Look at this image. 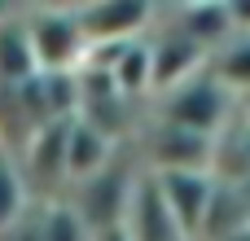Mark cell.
Here are the masks:
<instances>
[{
    "mask_svg": "<svg viewBox=\"0 0 250 241\" xmlns=\"http://www.w3.org/2000/svg\"><path fill=\"white\" fill-rule=\"evenodd\" d=\"M171 18L176 31H185L202 53L220 48L229 35H233V22H229V0H193V4H180V9H163Z\"/></svg>",
    "mask_w": 250,
    "mask_h": 241,
    "instance_id": "cell-8",
    "label": "cell"
},
{
    "mask_svg": "<svg viewBox=\"0 0 250 241\" xmlns=\"http://www.w3.org/2000/svg\"><path fill=\"white\" fill-rule=\"evenodd\" d=\"M237 189H242V202H246V220H250V180H246V184H237Z\"/></svg>",
    "mask_w": 250,
    "mask_h": 241,
    "instance_id": "cell-16",
    "label": "cell"
},
{
    "mask_svg": "<svg viewBox=\"0 0 250 241\" xmlns=\"http://www.w3.org/2000/svg\"><path fill=\"white\" fill-rule=\"evenodd\" d=\"M211 176L224 184L250 180V105H242V101L211 141Z\"/></svg>",
    "mask_w": 250,
    "mask_h": 241,
    "instance_id": "cell-7",
    "label": "cell"
},
{
    "mask_svg": "<svg viewBox=\"0 0 250 241\" xmlns=\"http://www.w3.org/2000/svg\"><path fill=\"white\" fill-rule=\"evenodd\" d=\"M136 176H141V162L114 154L97 176H88L83 184L66 189V202L79 211V220L88 224V233H110V228L123 224V211H127Z\"/></svg>",
    "mask_w": 250,
    "mask_h": 241,
    "instance_id": "cell-3",
    "label": "cell"
},
{
    "mask_svg": "<svg viewBox=\"0 0 250 241\" xmlns=\"http://www.w3.org/2000/svg\"><path fill=\"white\" fill-rule=\"evenodd\" d=\"M35 228H40V241H92L88 224L79 220V211L66 198L35 202Z\"/></svg>",
    "mask_w": 250,
    "mask_h": 241,
    "instance_id": "cell-13",
    "label": "cell"
},
{
    "mask_svg": "<svg viewBox=\"0 0 250 241\" xmlns=\"http://www.w3.org/2000/svg\"><path fill=\"white\" fill-rule=\"evenodd\" d=\"M242 228H250L242 189L215 180L211 202H207V215H202V228H198V241H224V237H233V233H242Z\"/></svg>",
    "mask_w": 250,
    "mask_h": 241,
    "instance_id": "cell-12",
    "label": "cell"
},
{
    "mask_svg": "<svg viewBox=\"0 0 250 241\" xmlns=\"http://www.w3.org/2000/svg\"><path fill=\"white\" fill-rule=\"evenodd\" d=\"M119 228H123L127 241H180L176 224H171V211H167V202H163V193H158V180H154L149 171L136 176Z\"/></svg>",
    "mask_w": 250,
    "mask_h": 241,
    "instance_id": "cell-6",
    "label": "cell"
},
{
    "mask_svg": "<svg viewBox=\"0 0 250 241\" xmlns=\"http://www.w3.org/2000/svg\"><path fill=\"white\" fill-rule=\"evenodd\" d=\"M9 9H13V4H0V18H9Z\"/></svg>",
    "mask_w": 250,
    "mask_h": 241,
    "instance_id": "cell-18",
    "label": "cell"
},
{
    "mask_svg": "<svg viewBox=\"0 0 250 241\" xmlns=\"http://www.w3.org/2000/svg\"><path fill=\"white\" fill-rule=\"evenodd\" d=\"M114 154H119L114 141H105L97 127L70 119V127H66V189H75V184H83L88 176H97Z\"/></svg>",
    "mask_w": 250,
    "mask_h": 241,
    "instance_id": "cell-9",
    "label": "cell"
},
{
    "mask_svg": "<svg viewBox=\"0 0 250 241\" xmlns=\"http://www.w3.org/2000/svg\"><path fill=\"white\" fill-rule=\"evenodd\" d=\"M92 241H127L123 228H110V233H92Z\"/></svg>",
    "mask_w": 250,
    "mask_h": 241,
    "instance_id": "cell-15",
    "label": "cell"
},
{
    "mask_svg": "<svg viewBox=\"0 0 250 241\" xmlns=\"http://www.w3.org/2000/svg\"><path fill=\"white\" fill-rule=\"evenodd\" d=\"M154 180H158V193H163V202L171 211V224H176L180 241H198L211 189H215V176L211 171H163Z\"/></svg>",
    "mask_w": 250,
    "mask_h": 241,
    "instance_id": "cell-5",
    "label": "cell"
},
{
    "mask_svg": "<svg viewBox=\"0 0 250 241\" xmlns=\"http://www.w3.org/2000/svg\"><path fill=\"white\" fill-rule=\"evenodd\" d=\"M207 75L233 101H250V31H233L220 48L207 53Z\"/></svg>",
    "mask_w": 250,
    "mask_h": 241,
    "instance_id": "cell-10",
    "label": "cell"
},
{
    "mask_svg": "<svg viewBox=\"0 0 250 241\" xmlns=\"http://www.w3.org/2000/svg\"><path fill=\"white\" fill-rule=\"evenodd\" d=\"M224 241H250V228H242V233H233V237H224Z\"/></svg>",
    "mask_w": 250,
    "mask_h": 241,
    "instance_id": "cell-17",
    "label": "cell"
},
{
    "mask_svg": "<svg viewBox=\"0 0 250 241\" xmlns=\"http://www.w3.org/2000/svg\"><path fill=\"white\" fill-rule=\"evenodd\" d=\"M26 44L40 75H75L88 57V35L75 4H31L22 9Z\"/></svg>",
    "mask_w": 250,
    "mask_h": 241,
    "instance_id": "cell-1",
    "label": "cell"
},
{
    "mask_svg": "<svg viewBox=\"0 0 250 241\" xmlns=\"http://www.w3.org/2000/svg\"><path fill=\"white\" fill-rule=\"evenodd\" d=\"M35 57L26 44V26H22V9L13 4L9 18H0V88H22L26 79H35Z\"/></svg>",
    "mask_w": 250,
    "mask_h": 241,
    "instance_id": "cell-11",
    "label": "cell"
},
{
    "mask_svg": "<svg viewBox=\"0 0 250 241\" xmlns=\"http://www.w3.org/2000/svg\"><path fill=\"white\" fill-rule=\"evenodd\" d=\"M75 9H79V26L88 35V48L141 40V35H149V26L158 18V4H145V0H88Z\"/></svg>",
    "mask_w": 250,
    "mask_h": 241,
    "instance_id": "cell-4",
    "label": "cell"
},
{
    "mask_svg": "<svg viewBox=\"0 0 250 241\" xmlns=\"http://www.w3.org/2000/svg\"><path fill=\"white\" fill-rule=\"evenodd\" d=\"M31 206H35V198H31L22 171H18V158H13L9 149H0V237H4Z\"/></svg>",
    "mask_w": 250,
    "mask_h": 241,
    "instance_id": "cell-14",
    "label": "cell"
},
{
    "mask_svg": "<svg viewBox=\"0 0 250 241\" xmlns=\"http://www.w3.org/2000/svg\"><path fill=\"white\" fill-rule=\"evenodd\" d=\"M233 110H237V101L207 75V66L198 75H189L185 83H176V88L154 97V119L158 123L193 132V136H207V141H215V132L229 123Z\"/></svg>",
    "mask_w": 250,
    "mask_h": 241,
    "instance_id": "cell-2",
    "label": "cell"
}]
</instances>
